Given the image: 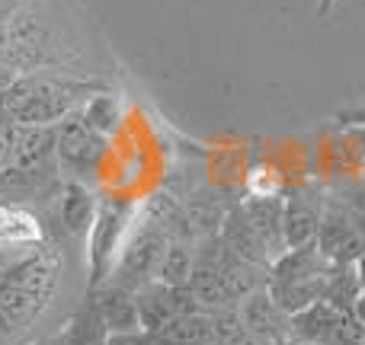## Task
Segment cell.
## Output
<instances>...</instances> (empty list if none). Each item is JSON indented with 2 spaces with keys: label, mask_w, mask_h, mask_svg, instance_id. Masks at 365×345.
I'll use <instances>...</instances> for the list:
<instances>
[{
  "label": "cell",
  "mask_w": 365,
  "mask_h": 345,
  "mask_svg": "<svg viewBox=\"0 0 365 345\" xmlns=\"http://www.w3.org/2000/svg\"><path fill=\"white\" fill-rule=\"evenodd\" d=\"M61 256L51 246H36L23 253L0 278V342L16 339L36 327L58 288Z\"/></svg>",
  "instance_id": "1"
},
{
  "label": "cell",
  "mask_w": 365,
  "mask_h": 345,
  "mask_svg": "<svg viewBox=\"0 0 365 345\" xmlns=\"http://www.w3.org/2000/svg\"><path fill=\"white\" fill-rule=\"evenodd\" d=\"M96 83H81L51 70L16 74L0 90V115L23 128H55L93 96Z\"/></svg>",
  "instance_id": "2"
},
{
  "label": "cell",
  "mask_w": 365,
  "mask_h": 345,
  "mask_svg": "<svg viewBox=\"0 0 365 345\" xmlns=\"http://www.w3.org/2000/svg\"><path fill=\"white\" fill-rule=\"evenodd\" d=\"M141 224V201L132 198H103L96 208L93 227L87 233V265H90V294L113 278L122 250Z\"/></svg>",
  "instance_id": "3"
},
{
  "label": "cell",
  "mask_w": 365,
  "mask_h": 345,
  "mask_svg": "<svg viewBox=\"0 0 365 345\" xmlns=\"http://www.w3.org/2000/svg\"><path fill=\"white\" fill-rule=\"evenodd\" d=\"M167 246H170L167 233L158 230L154 224H148V221L141 218L138 230H135L132 240L125 243L122 259H119V265H115V272H113V278H109V282L119 285V288L138 291L141 285H148L154 278L158 262H160V256H164Z\"/></svg>",
  "instance_id": "4"
},
{
  "label": "cell",
  "mask_w": 365,
  "mask_h": 345,
  "mask_svg": "<svg viewBox=\"0 0 365 345\" xmlns=\"http://www.w3.org/2000/svg\"><path fill=\"white\" fill-rule=\"evenodd\" d=\"M103 144H106V141L90 132L77 112L71 115V119H64L61 125H58V144H55V157H58V164H61L64 176L83 182V176L93 173V166L100 164Z\"/></svg>",
  "instance_id": "5"
},
{
  "label": "cell",
  "mask_w": 365,
  "mask_h": 345,
  "mask_svg": "<svg viewBox=\"0 0 365 345\" xmlns=\"http://www.w3.org/2000/svg\"><path fill=\"white\" fill-rule=\"evenodd\" d=\"M240 323H244L247 333L259 336V339L272 342V345H285L292 339V317L272 301L269 288H257L253 294H247L244 301L237 304Z\"/></svg>",
  "instance_id": "6"
},
{
  "label": "cell",
  "mask_w": 365,
  "mask_h": 345,
  "mask_svg": "<svg viewBox=\"0 0 365 345\" xmlns=\"http://www.w3.org/2000/svg\"><path fill=\"white\" fill-rule=\"evenodd\" d=\"M317 250L334 265H346L365 253V233L359 224H353L349 211H324L321 230H317Z\"/></svg>",
  "instance_id": "7"
},
{
  "label": "cell",
  "mask_w": 365,
  "mask_h": 345,
  "mask_svg": "<svg viewBox=\"0 0 365 345\" xmlns=\"http://www.w3.org/2000/svg\"><path fill=\"white\" fill-rule=\"evenodd\" d=\"M218 237L225 240V246L234 253V256H240V259H247V262H253V265H259V269L269 272L272 256H269V250H266V243L259 240L257 227L250 224L244 205H234L231 211H227V218H225V224H221Z\"/></svg>",
  "instance_id": "8"
},
{
  "label": "cell",
  "mask_w": 365,
  "mask_h": 345,
  "mask_svg": "<svg viewBox=\"0 0 365 345\" xmlns=\"http://www.w3.org/2000/svg\"><path fill=\"white\" fill-rule=\"evenodd\" d=\"M45 243V227L29 208L0 201V250L29 253Z\"/></svg>",
  "instance_id": "9"
},
{
  "label": "cell",
  "mask_w": 365,
  "mask_h": 345,
  "mask_svg": "<svg viewBox=\"0 0 365 345\" xmlns=\"http://www.w3.org/2000/svg\"><path fill=\"white\" fill-rule=\"evenodd\" d=\"M330 269H334V262L317 250V243H311V246H298V250H285L269 265L266 282H317V278H327Z\"/></svg>",
  "instance_id": "10"
},
{
  "label": "cell",
  "mask_w": 365,
  "mask_h": 345,
  "mask_svg": "<svg viewBox=\"0 0 365 345\" xmlns=\"http://www.w3.org/2000/svg\"><path fill=\"white\" fill-rule=\"evenodd\" d=\"M93 304L100 314L106 333H125V329H141L138 304H135V291L119 288V285L106 282L100 291H93Z\"/></svg>",
  "instance_id": "11"
},
{
  "label": "cell",
  "mask_w": 365,
  "mask_h": 345,
  "mask_svg": "<svg viewBox=\"0 0 365 345\" xmlns=\"http://www.w3.org/2000/svg\"><path fill=\"white\" fill-rule=\"evenodd\" d=\"M321 205H314L304 195H292L282 201V233H285V246L298 250V246H311L317 243V230H321Z\"/></svg>",
  "instance_id": "12"
},
{
  "label": "cell",
  "mask_w": 365,
  "mask_h": 345,
  "mask_svg": "<svg viewBox=\"0 0 365 345\" xmlns=\"http://www.w3.org/2000/svg\"><path fill=\"white\" fill-rule=\"evenodd\" d=\"M96 208L100 201L93 198V192L87 189V182L68 179L61 192V227L68 237H87L90 227H93Z\"/></svg>",
  "instance_id": "13"
},
{
  "label": "cell",
  "mask_w": 365,
  "mask_h": 345,
  "mask_svg": "<svg viewBox=\"0 0 365 345\" xmlns=\"http://www.w3.org/2000/svg\"><path fill=\"white\" fill-rule=\"evenodd\" d=\"M340 320H343V310L330 307L327 301H317V304H311V307H304L302 314L292 317V339L330 345Z\"/></svg>",
  "instance_id": "14"
},
{
  "label": "cell",
  "mask_w": 365,
  "mask_h": 345,
  "mask_svg": "<svg viewBox=\"0 0 365 345\" xmlns=\"http://www.w3.org/2000/svg\"><path fill=\"white\" fill-rule=\"evenodd\" d=\"M250 224L257 227L259 240L266 243L272 262L282 256L289 246H285V233H282V198H247L244 205Z\"/></svg>",
  "instance_id": "15"
},
{
  "label": "cell",
  "mask_w": 365,
  "mask_h": 345,
  "mask_svg": "<svg viewBox=\"0 0 365 345\" xmlns=\"http://www.w3.org/2000/svg\"><path fill=\"white\" fill-rule=\"evenodd\" d=\"M158 339L170 342V345H215L212 314H205V310H186V314H177L158 333Z\"/></svg>",
  "instance_id": "16"
},
{
  "label": "cell",
  "mask_w": 365,
  "mask_h": 345,
  "mask_svg": "<svg viewBox=\"0 0 365 345\" xmlns=\"http://www.w3.org/2000/svg\"><path fill=\"white\" fill-rule=\"evenodd\" d=\"M195 269V250L192 243H170L164 250L154 272V282L167 285V288H189V278Z\"/></svg>",
  "instance_id": "17"
},
{
  "label": "cell",
  "mask_w": 365,
  "mask_h": 345,
  "mask_svg": "<svg viewBox=\"0 0 365 345\" xmlns=\"http://www.w3.org/2000/svg\"><path fill=\"white\" fill-rule=\"evenodd\" d=\"M182 208H186V214H189V221H192V227H195L199 237H215V233L221 230V224H225V218H227L225 201H221L215 192H208V189L192 192Z\"/></svg>",
  "instance_id": "18"
},
{
  "label": "cell",
  "mask_w": 365,
  "mask_h": 345,
  "mask_svg": "<svg viewBox=\"0 0 365 345\" xmlns=\"http://www.w3.org/2000/svg\"><path fill=\"white\" fill-rule=\"evenodd\" d=\"M359 294H362V282H359V272H356V262H346V265H334L330 269L327 282H324L321 301H327L330 307L349 314Z\"/></svg>",
  "instance_id": "19"
},
{
  "label": "cell",
  "mask_w": 365,
  "mask_h": 345,
  "mask_svg": "<svg viewBox=\"0 0 365 345\" xmlns=\"http://www.w3.org/2000/svg\"><path fill=\"white\" fill-rule=\"evenodd\" d=\"M77 115H81L83 125H87L93 134H100L103 141H106L109 134L119 128V122H122L119 100H115L113 93H96V96H90V100L83 102L81 109H77Z\"/></svg>",
  "instance_id": "20"
},
{
  "label": "cell",
  "mask_w": 365,
  "mask_h": 345,
  "mask_svg": "<svg viewBox=\"0 0 365 345\" xmlns=\"http://www.w3.org/2000/svg\"><path fill=\"white\" fill-rule=\"evenodd\" d=\"M247 195L250 198H279V179L269 170H253L247 179Z\"/></svg>",
  "instance_id": "21"
},
{
  "label": "cell",
  "mask_w": 365,
  "mask_h": 345,
  "mask_svg": "<svg viewBox=\"0 0 365 345\" xmlns=\"http://www.w3.org/2000/svg\"><path fill=\"white\" fill-rule=\"evenodd\" d=\"M106 345H158V336L148 329H125V333H106Z\"/></svg>",
  "instance_id": "22"
},
{
  "label": "cell",
  "mask_w": 365,
  "mask_h": 345,
  "mask_svg": "<svg viewBox=\"0 0 365 345\" xmlns=\"http://www.w3.org/2000/svg\"><path fill=\"white\" fill-rule=\"evenodd\" d=\"M336 122H340V125H362L365 128V102L362 106H353V109H343V112L336 115Z\"/></svg>",
  "instance_id": "23"
},
{
  "label": "cell",
  "mask_w": 365,
  "mask_h": 345,
  "mask_svg": "<svg viewBox=\"0 0 365 345\" xmlns=\"http://www.w3.org/2000/svg\"><path fill=\"white\" fill-rule=\"evenodd\" d=\"M19 256H23V253H10V250H0V278H4V272L10 269V265L16 262Z\"/></svg>",
  "instance_id": "24"
},
{
  "label": "cell",
  "mask_w": 365,
  "mask_h": 345,
  "mask_svg": "<svg viewBox=\"0 0 365 345\" xmlns=\"http://www.w3.org/2000/svg\"><path fill=\"white\" fill-rule=\"evenodd\" d=\"M349 314H353L356 320H359L362 327H365V291H362L359 297H356V304H353V310H349Z\"/></svg>",
  "instance_id": "25"
},
{
  "label": "cell",
  "mask_w": 365,
  "mask_h": 345,
  "mask_svg": "<svg viewBox=\"0 0 365 345\" xmlns=\"http://www.w3.org/2000/svg\"><path fill=\"white\" fill-rule=\"evenodd\" d=\"M334 6H336V0H317V16L327 19L330 13H334Z\"/></svg>",
  "instance_id": "26"
},
{
  "label": "cell",
  "mask_w": 365,
  "mask_h": 345,
  "mask_svg": "<svg viewBox=\"0 0 365 345\" xmlns=\"http://www.w3.org/2000/svg\"><path fill=\"white\" fill-rule=\"evenodd\" d=\"M356 272H359V282H362V291H365V253L356 259Z\"/></svg>",
  "instance_id": "27"
},
{
  "label": "cell",
  "mask_w": 365,
  "mask_h": 345,
  "mask_svg": "<svg viewBox=\"0 0 365 345\" xmlns=\"http://www.w3.org/2000/svg\"><path fill=\"white\" fill-rule=\"evenodd\" d=\"M285 345H317V342H295V339H289Z\"/></svg>",
  "instance_id": "28"
}]
</instances>
